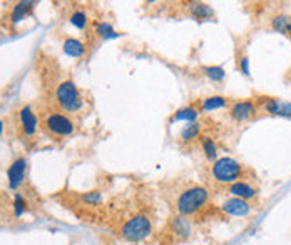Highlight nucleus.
Wrapping results in <instances>:
<instances>
[{
    "label": "nucleus",
    "mask_w": 291,
    "mask_h": 245,
    "mask_svg": "<svg viewBox=\"0 0 291 245\" xmlns=\"http://www.w3.org/2000/svg\"><path fill=\"white\" fill-rule=\"evenodd\" d=\"M209 198L208 189H204L201 185H192L189 189H186L184 192H181V195L178 197L176 202V210L179 215H192L198 210H201L206 202Z\"/></svg>",
    "instance_id": "nucleus-1"
},
{
    "label": "nucleus",
    "mask_w": 291,
    "mask_h": 245,
    "mask_svg": "<svg viewBox=\"0 0 291 245\" xmlns=\"http://www.w3.org/2000/svg\"><path fill=\"white\" fill-rule=\"evenodd\" d=\"M55 104L62 112H67V114L82 110L84 107L82 94L72 80H66L59 83V87L55 90Z\"/></svg>",
    "instance_id": "nucleus-2"
},
{
    "label": "nucleus",
    "mask_w": 291,
    "mask_h": 245,
    "mask_svg": "<svg viewBox=\"0 0 291 245\" xmlns=\"http://www.w3.org/2000/svg\"><path fill=\"white\" fill-rule=\"evenodd\" d=\"M152 222L151 218L144 214H138L131 217L121 227V237L127 242H141L151 235Z\"/></svg>",
    "instance_id": "nucleus-3"
},
{
    "label": "nucleus",
    "mask_w": 291,
    "mask_h": 245,
    "mask_svg": "<svg viewBox=\"0 0 291 245\" xmlns=\"http://www.w3.org/2000/svg\"><path fill=\"white\" fill-rule=\"evenodd\" d=\"M244 167L238 162V160L231 159V157H221L218 159L215 164H212V179L216 180L218 184H235L238 182V179L243 175Z\"/></svg>",
    "instance_id": "nucleus-4"
},
{
    "label": "nucleus",
    "mask_w": 291,
    "mask_h": 245,
    "mask_svg": "<svg viewBox=\"0 0 291 245\" xmlns=\"http://www.w3.org/2000/svg\"><path fill=\"white\" fill-rule=\"evenodd\" d=\"M44 128L50 135H54V137L62 139V137H69V135H72L74 130H75V125H74V122L67 117V115L55 112V114L45 115Z\"/></svg>",
    "instance_id": "nucleus-5"
},
{
    "label": "nucleus",
    "mask_w": 291,
    "mask_h": 245,
    "mask_svg": "<svg viewBox=\"0 0 291 245\" xmlns=\"http://www.w3.org/2000/svg\"><path fill=\"white\" fill-rule=\"evenodd\" d=\"M256 115V104L253 100H236L229 107V117L236 122H248Z\"/></svg>",
    "instance_id": "nucleus-6"
},
{
    "label": "nucleus",
    "mask_w": 291,
    "mask_h": 245,
    "mask_svg": "<svg viewBox=\"0 0 291 245\" xmlns=\"http://www.w3.org/2000/svg\"><path fill=\"white\" fill-rule=\"evenodd\" d=\"M25 173H27V159L18 157L10 164L7 170V180H9V189L17 190L18 187L24 184Z\"/></svg>",
    "instance_id": "nucleus-7"
},
{
    "label": "nucleus",
    "mask_w": 291,
    "mask_h": 245,
    "mask_svg": "<svg viewBox=\"0 0 291 245\" xmlns=\"http://www.w3.org/2000/svg\"><path fill=\"white\" fill-rule=\"evenodd\" d=\"M221 209L224 214L228 215H232V217H246L251 214V210H253V205L246 201H241V198H228V201H224V204L221 205Z\"/></svg>",
    "instance_id": "nucleus-8"
},
{
    "label": "nucleus",
    "mask_w": 291,
    "mask_h": 245,
    "mask_svg": "<svg viewBox=\"0 0 291 245\" xmlns=\"http://www.w3.org/2000/svg\"><path fill=\"white\" fill-rule=\"evenodd\" d=\"M263 108L271 115H276V117L291 119V102L281 100V99H264Z\"/></svg>",
    "instance_id": "nucleus-9"
},
{
    "label": "nucleus",
    "mask_w": 291,
    "mask_h": 245,
    "mask_svg": "<svg viewBox=\"0 0 291 245\" xmlns=\"http://www.w3.org/2000/svg\"><path fill=\"white\" fill-rule=\"evenodd\" d=\"M229 193L232 197L236 198H241V201H251V198H256L258 197V189L253 187L248 182H243V180H238V182L231 184L229 185Z\"/></svg>",
    "instance_id": "nucleus-10"
},
{
    "label": "nucleus",
    "mask_w": 291,
    "mask_h": 245,
    "mask_svg": "<svg viewBox=\"0 0 291 245\" xmlns=\"http://www.w3.org/2000/svg\"><path fill=\"white\" fill-rule=\"evenodd\" d=\"M18 120L25 135H34L37 132V115L30 107H24L18 112Z\"/></svg>",
    "instance_id": "nucleus-11"
},
{
    "label": "nucleus",
    "mask_w": 291,
    "mask_h": 245,
    "mask_svg": "<svg viewBox=\"0 0 291 245\" xmlns=\"http://www.w3.org/2000/svg\"><path fill=\"white\" fill-rule=\"evenodd\" d=\"M187 12L192 18L196 20H209V18L215 17V10H212L211 5L204 4V2H189L187 4Z\"/></svg>",
    "instance_id": "nucleus-12"
},
{
    "label": "nucleus",
    "mask_w": 291,
    "mask_h": 245,
    "mask_svg": "<svg viewBox=\"0 0 291 245\" xmlns=\"http://www.w3.org/2000/svg\"><path fill=\"white\" fill-rule=\"evenodd\" d=\"M171 232L174 237L178 238H187L192 232V225L189 222V218L184 215H178L171 220Z\"/></svg>",
    "instance_id": "nucleus-13"
},
{
    "label": "nucleus",
    "mask_w": 291,
    "mask_h": 245,
    "mask_svg": "<svg viewBox=\"0 0 291 245\" xmlns=\"http://www.w3.org/2000/svg\"><path fill=\"white\" fill-rule=\"evenodd\" d=\"M62 50H64V54L69 55V57H74V59H82V57L86 55L87 49H86V45H84V42L79 40V38L69 37L62 43Z\"/></svg>",
    "instance_id": "nucleus-14"
},
{
    "label": "nucleus",
    "mask_w": 291,
    "mask_h": 245,
    "mask_svg": "<svg viewBox=\"0 0 291 245\" xmlns=\"http://www.w3.org/2000/svg\"><path fill=\"white\" fill-rule=\"evenodd\" d=\"M228 99L223 95H211L206 97V99L201 100V108L206 112H212V110H219V108L228 107Z\"/></svg>",
    "instance_id": "nucleus-15"
},
{
    "label": "nucleus",
    "mask_w": 291,
    "mask_h": 245,
    "mask_svg": "<svg viewBox=\"0 0 291 245\" xmlns=\"http://www.w3.org/2000/svg\"><path fill=\"white\" fill-rule=\"evenodd\" d=\"M199 117V110L196 107H183L179 108L171 117V122H187V124H192V122H196V119Z\"/></svg>",
    "instance_id": "nucleus-16"
},
{
    "label": "nucleus",
    "mask_w": 291,
    "mask_h": 245,
    "mask_svg": "<svg viewBox=\"0 0 291 245\" xmlns=\"http://www.w3.org/2000/svg\"><path fill=\"white\" fill-rule=\"evenodd\" d=\"M34 2H18L14 10H12V24H18L22 22L25 17L30 14V10L34 9Z\"/></svg>",
    "instance_id": "nucleus-17"
},
{
    "label": "nucleus",
    "mask_w": 291,
    "mask_h": 245,
    "mask_svg": "<svg viewBox=\"0 0 291 245\" xmlns=\"http://www.w3.org/2000/svg\"><path fill=\"white\" fill-rule=\"evenodd\" d=\"M271 27L283 35H291V17L289 15H276L271 18Z\"/></svg>",
    "instance_id": "nucleus-18"
},
{
    "label": "nucleus",
    "mask_w": 291,
    "mask_h": 245,
    "mask_svg": "<svg viewBox=\"0 0 291 245\" xmlns=\"http://www.w3.org/2000/svg\"><path fill=\"white\" fill-rule=\"evenodd\" d=\"M201 149H203V153L204 157L212 162V160H218V147H216V142L212 140L211 137H203L201 139Z\"/></svg>",
    "instance_id": "nucleus-19"
},
{
    "label": "nucleus",
    "mask_w": 291,
    "mask_h": 245,
    "mask_svg": "<svg viewBox=\"0 0 291 245\" xmlns=\"http://www.w3.org/2000/svg\"><path fill=\"white\" fill-rule=\"evenodd\" d=\"M201 130H203V127H201V124H198V122L187 124L183 130H181V140H184V142L196 140L199 137V133H201Z\"/></svg>",
    "instance_id": "nucleus-20"
},
{
    "label": "nucleus",
    "mask_w": 291,
    "mask_h": 245,
    "mask_svg": "<svg viewBox=\"0 0 291 245\" xmlns=\"http://www.w3.org/2000/svg\"><path fill=\"white\" fill-rule=\"evenodd\" d=\"M203 74L208 77L209 80L212 82H223L224 77H226V72L223 67L219 65H208V67H203Z\"/></svg>",
    "instance_id": "nucleus-21"
},
{
    "label": "nucleus",
    "mask_w": 291,
    "mask_h": 245,
    "mask_svg": "<svg viewBox=\"0 0 291 245\" xmlns=\"http://www.w3.org/2000/svg\"><path fill=\"white\" fill-rule=\"evenodd\" d=\"M95 34L99 35L101 38H115V37H119L118 32L114 30V27L111 24H107V22H99L95 25Z\"/></svg>",
    "instance_id": "nucleus-22"
},
{
    "label": "nucleus",
    "mask_w": 291,
    "mask_h": 245,
    "mask_svg": "<svg viewBox=\"0 0 291 245\" xmlns=\"http://www.w3.org/2000/svg\"><path fill=\"white\" fill-rule=\"evenodd\" d=\"M69 22L74 25V27H77L79 30H84L87 27V24H89V18L86 15V12H82V10H75L72 15H70L69 18Z\"/></svg>",
    "instance_id": "nucleus-23"
},
{
    "label": "nucleus",
    "mask_w": 291,
    "mask_h": 245,
    "mask_svg": "<svg viewBox=\"0 0 291 245\" xmlns=\"http://www.w3.org/2000/svg\"><path fill=\"white\" fill-rule=\"evenodd\" d=\"M14 215L15 217H22L25 214V210H27V202H25V198L21 195V193H15L14 195Z\"/></svg>",
    "instance_id": "nucleus-24"
},
{
    "label": "nucleus",
    "mask_w": 291,
    "mask_h": 245,
    "mask_svg": "<svg viewBox=\"0 0 291 245\" xmlns=\"http://www.w3.org/2000/svg\"><path fill=\"white\" fill-rule=\"evenodd\" d=\"M82 202L86 204V205H99L102 202V195H101V192H86V193H82Z\"/></svg>",
    "instance_id": "nucleus-25"
},
{
    "label": "nucleus",
    "mask_w": 291,
    "mask_h": 245,
    "mask_svg": "<svg viewBox=\"0 0 291 245\" xmlns=\"http://www.w3.org/2000/svg\"><path fill=\"white\" fill-rule=\"evenodd\" d=\"M238 67L244 75H249V59L246 55H243L241 60H238Z\"/></svg>",
    "instance_id": "nucleus-26"
},
{
    "label": "nucleus",
    "mask_w": 291,
    "mask_h": 245,
    "mask_svg": "<svg viewBox=\"0 0 291 245\" xmlns=\"http://www.w3.org/2000/svg\"><path fill=\"white\" fill-rule=\"evenodd\" d=\"M2 130H4V122H0V133H2Z\"/></svg>",
    "instance_id": "nucleus-27"
},
{
    "label": "nucleus",
    "mask_w": 291,
    "mask_h": 245,
    "mask_svg": "<svg viewBox=\"0 0 291 245\" xmlns=\"http://www.w3.org/2000/svg\"><path fill=\"white\" fill-rule=\"evenodd\" d=\"M289 82H291V74H289Z\"/></svg>",
    "instance_id": "nucleus-28"
}]
</instances>
